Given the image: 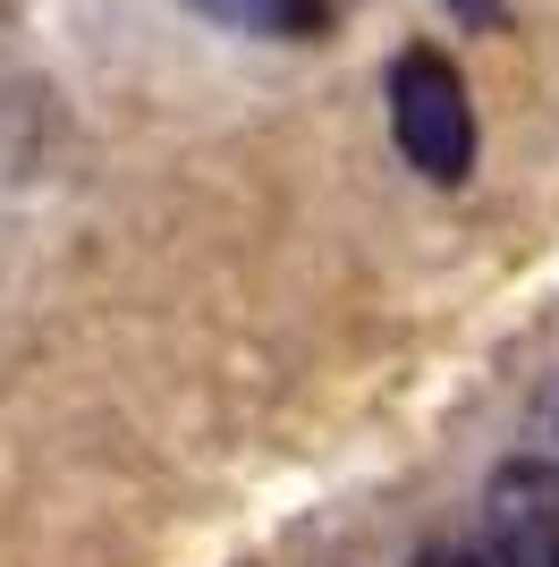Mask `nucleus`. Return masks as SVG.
<instances>
[{
    "instance_id": "obj_1",
    "label": "nucleus",
    "mask_w": 559,
    "mask_h": 567,
    "mask_svg": "<svg viewBox=\"0 0 559 567\" xmlns=\"http://www.w3.org/2000/svg\"><path fill=\"white\" fill-rule=\"evenodd\" d=\"M390 127H398V153H407L433 187H458L466 169H475V102H466V76L449 69L441 51H398Z\"/></svg>"
},
{
    "instance_id": "obj_2",
    "label": "nucleus",
    "mask_w": 559,
    "mask_h": 567,
    "mask_svg": "<svg viewBox=\"0 0 559 567\" xmlns=\"http://www.w3.org/2000/svg\"><path fill=\"white\" fill-rule=\"evenodd\" d=\"M491 543L509 567H559V466L491 474Z\"/></svg>"
},
{
    "instance_id": "obj_3",
    "label": "nucleus",
    "mask_w": 559,
    "mask_h": 567,
    "mask_svg": "<svg viewBox=\"0 0 559 567\" xmlns=\"http://www.w3.org/2000/svg\"><path fill=\"white\" fill-rule=\"evenodd\" d=\"M195 9L230 34H272V43H305L331 25V0H195Z\"/></svg>"
},
{
    "instance_id": "obj_4",
    "label": "nucleus",
    "mask_w": 559,
    "mask_h": 567,
    "mask_svg": "<svg viewBox=\"0 0 559 567\" xmlns=\"http://www.w3.org/2000/svg\"><path fill=\"white\" fill-rule=\"evenodd\" d=\"M416 567H509V559H500V543H433Z\"/></svg>"
},
{
    "instance_id": "obj_5",
    "label": "nucleus",
    "mask_w": 559,
    "mask_h": 567,
    "mask_svg": "<svg viewBox=\"0 0 559 567\" xmlns=\"http://www.w3.org/2000/svg\"><path fill=\"white\" fill-rule=\"evenodd\" d=\"M449 9H458V18H475V25L491 18V0H449Z\"/></svg>"
}]
</instances>
